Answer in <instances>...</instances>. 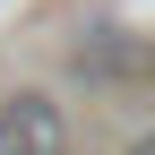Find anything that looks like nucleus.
Listing matches in <instances>:
<instances>
[{"label":"nucleus","instance_id":"2","mask_svg":"<svg viewBox=\"0 0 155 155\" xmlns=\"http://www.w3.org/2000/svg\"><path fill=\"white\" fill-rule=\"evenodd\" d=\"M129 155H155V129H147V138H129Z\"/></svg>","mask_w":155,"mask_h":155},{"label":"nucleus","instance_id":"1","mask_svg":"<svg viewBox=\"0 0 155 155\" xmlns=\"http://www.w3.org/2000/svg\"><path fill=\"white\" fill-rule=\"evenodd\" d=\"M0 155H69V112L52 95H9L0 104Z\"/></svg>","mask_w":155,"mask_h":155}]
</instances>
